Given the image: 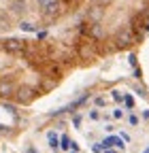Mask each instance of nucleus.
Instances as JSON below:
<instances>
[{"instance_id":"f03ea898","label":"nucleus","mask_w":149,"mask_h":153,"mask_svg":"<svg viewBox=\"0 0 149 153\" xmlns=\"http://www.w3.org/2000/svg\"><path fill=\"white\" fill-rule=\"evenodd\" d=\"M81 68L70 30L4 34L0 36V102L30 106Z\"/></svg>"},{"instance_id":"20e7f679","label":"nucleus","mask_w":149,"mask_h":153,"mask_svg":"<svg viewBox=\"0 0 149 153\" xmlns=\"http://www.w3.org/2000/svg\"><path fill=\"white\" fill-rule=\"evenodd\" d=\"M85 0H0V36L51 32L74 19Z\"/></svg>"},{"instance_id":"7ed1b4c3","label":"nucleus","mask_w":149,"mask_h":153,"mask_svg":"<svg viewBox=\"0 0 149 153\" xmlns=\"http://www.w3.org/2000/svg\"><path fill=\"white\" fill-rule=\"evenodd\" d=\"M68 30L87 68L134 49L149 36V0H85Z\"/></svg>"},{"instance_id":"f257e3e1","label":"nucleus","mask_w":149,"mask_h":153,"mask_svg":"<svg viewBox=\"0 0 149 153\" xmlns=\"http://www.w3.org/2000/svg\"><path fill=\"white\" fill-rule=\"evenodd\" d=\"M34 153H149V106L113 87L51 126Z\"/></svg>"}]
</instances>
